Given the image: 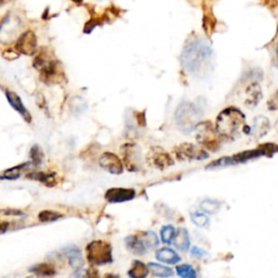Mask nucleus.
<instances>
[{
  "instance_id": "1",
  "label": "nucleus",
  "mask_w": 278,
  "mask_h": 278,
  "mask_svg": "<svg viewBox=\"0 0 278 278\" xmlns=\"http://www.w3.org/2000/svg\"><path fill=\"white\" fill-rule=\"evenodd\" d=\"M212 49L206 39L194 37L186 45L181 52L180 63L187 73L200 76L208 74L212 68Z\"/></svg>"
},
{
  "instance_id": "2",
  "label": "nucleus",
  "mask_w": 278,
  "mask_h": 278,
  "mask_svg": "<svg viewBox=\"0 0 278 278\" xmlns=\"http://www.w3.org/2000/svg\"><path fill=\"white\" fill-rule=\"evenodd\" d=\"M245 116L237 108H227L216 119V133L224 140L232 141L238 136L240 128L244 126Z\"/></svg>"
},
{
  "instance_id": "3",
  "label": "nucleus",
  "mask_w": 278,
  "mask_h": 278,
  "mask_svg": "<svg viewBox=\"0 0 278 278\" xmlns=\"http://www.w3.org/2000/svg\"><path fill=\"white\" fill-rule=\"evenodd\" d=\"M33 66L39 72L41 81L47 85L60 84L66 78L60 62L51 59L48 55V51L37 53Z\"/></svg>"
},
{
  "instance_id": "4",
  "label": "nucleus",
  "mask_w": 278,
  "mask_h": 278,
  "mask_svg": "<svg viewBox=\"0 0 278 278\" xmlns=\"http://www.w3.org/2000/svg\"><path fill=\"white\" fill-rule=\"evenodd\" d=\"M202 111L195 104L184 101L181 103L175 112V121L178 128L186 134L195 131L197 125L200 123Z\"/></svg>"
},
{
  "instance_id": "5",
  "label": "nucleus",
  "mask_w": 278,
  "mask_h": 278,
  "mask_svg": "<svg viewBox=\"0 0 278 278\" xmlns=\"http://www.w3.org/2000/svg\"><path fill=\"white\" fill-rule=\"evenodd\" d=\"M86 258L88 263L92 266L109 264L113 261L112 245L104 240H94L87 244Z\"/></svg>"
},
{
  "instance_id": "6",
  "label": "nucleus",
  "mask_w": 278,
  "mask_h": 278,
  "mask_svg": "<svg viewBox=\"0 0 278 278\" xmlns=\"http://www.w3.org/2000/svg\"><path fill=\"white\" fill-rule=\"evenodd\" d=\"M23 24L18 15L9 13L0 22V44L11 45L22 35Z\"/></svg>"
},
{
  "instance_id": "7",
  "label": "nucleus",
  "mask_w": 278,
  "mask_h": 278,
  "mask_svg": "<svg viewBox=\"0 0 278 278\" xmlns=\"http://www.w3.org/2000/svg\"><path fill=\"white\" fill-rule=\"evenodd\" d=\"M196 131V138L197 141L206 147L208 150L210 151H216L221 146L220 138H218V134L214 131V128L212 127L210 122H201L197 125L195 128Z\"/></svg>"
},
{
  "instance_id": "8",
  "label": "nucleus",
  "mask_w": 278,
  "mask_h": 278,
  "mask_svg": "<svg viewBox=\"0 0 278 278\" xmlns=\"http://www.w3.org/2000/svg\"><path fill=\"white\" fill-rule=\"evenodd\" d=\"M122 162L128 172H138L141 169V149L135 142H126L120 149Z\"/></svg>"
},
{
  "instance_id": "9",
  "label": "nucleus",
  "mask_w": 278,
  "mask_h": 278,
  "mask_svg": "<svg viewBox=\"0 0 278 278\" xmlns=\"http://www.w3.org/2000/svg\"><path fill=\"white\" fill-rule=\"evenodd\" d=\"M174 154L179 161H192V160H205L208 158V152L189 142L181 143L175 147Z\"/></svg>"
},
{
  "instance_id": "10",
  "label": "nucleus",
  "mask_w": 278,
  "mask_h": 278,
  "mask_svg": "<svg viewBox=\"0 0 278 278\" xmlns=\"http://www.w3.org/2000/svg\"><path fill=\"white\" fill-rule=\"evenodd\" d=\"M147 161L151 167L163 171L174 164L173 158L161 147H152L147 154Z\"/></svg>"
},
{
  "instance_id": "11",
  "label": "nucleus",
  "mask_w": 278,
  "mask_h": 278,
  "mask_svg": "<svg viewBox=\"0 0 278 278\" xmlns=\"http://www.w3.org/2000/svg\"><path fill=\"white\" fill-rule=\"evenodd\" d=\"M99 165L106 172L113 175H120L124 172V165L122 160L115 153L105 151L100 156Z\"/></svg>"
},
{
  "instance_id": "12",
  "label": "nucleus",
  "mask_w": 278,
  "mask_h": 278,
  "mask_svg": "<svg viewBox=\"0 0 278 278\" xmlns=\"http://www.w3.org/2000/svg\"><path fill=\"white\" fill-rule=\"evenodd\" d=\"M15 49L26 56L34 55L37 50V37L34 32L26 31L22 33L15 42Z\"/></svg>"
},
{
  "instance_id": "13",
  "label": "nucleus",
  "mask_w": 278,
  "mask_h": 278,
  "mask_svg": "<svg viewBox=\"0 0 278 278\" xmlns=\"http://www.w3.org/2000/svg\"><path fill=\"white\" fill-rule=\"evenodd\" d=\"M136 197V190L133 188L114 187L106 190L104 198L109 203H123L133 200Z\"/></svg>"
},
{
  "instance_id": "14",
  "label": "nucleus",
  "mask_w": 278,
  "mask_h": 278,
  "mask_svg": "<svg viewBox=\"0 0 278 278\" xmlns=\"http://www.w3.org/2000/svg\"><path fill=\"white\" fill-rule=\"evenodd\" d=\"M4 95H6V98L8 100L9 104L11 105L21 116L23 117L26 123H31L32 114L30 113L29 110L25 108V105L23 104V101L20 98V96L15 92H13V90H10V89L4 90Z\"/></svg>"
},
{
  "instance_id": "15",
  "label": "nucleus",
  "mask_w": 278,
  "mask_h": 278,
  "mask_svg": "<svg viewBox=\"0 0 278 278\" xmlns=\"http://www.w3.org/2000/svg\"><path fill=\"white\" fill-rule=\"evenodd\" d=\"M26 178L40 181V183L46 185L47 187H49V188L55 187L58 183L57 174L53 172L47 173V172H41V171H33V172L26 174Z\"/></svg>"
},
{
  "instance_id": "16",
  "label": "nucleus",
  "mask_w": 278,
  "mask_h": 278,
  "mask_svg": "<svg viewBox=\"0 0 278 278\" xmlns=\"http://www.w3.org/2000/svg\"><path fill=\"white\" fill-rule=\"evenodd\" d=\"M125 244L126 248L131 251L133 254L136 255H143L148 252V248L146 244L143 243L141 238L139 237V235H131L125 238Z\"/></svg>"
},
{
  "instance_id": "17",
  "label": "nucleus",
  "mask_w": 278,
  "mask_h": 278,
  "mask_svg": "<svg viewBox=\"0 0 278 278\" xmlns=\"http://www.w3.org/2000/svg\"><path fill=\"white\" fill-rule=\"evenodd\" d=\"M63 254L66 255V258L69 261V264L71 265L73 269L81 270L83 265V256H82V251L79 250L75 245L72 247H67L62 250Z\"/></svg>"
},
{
  "instance_id": "18",
  "label": "nucleus",
  "mask_w": 278,
  "mask_h": 278,
  "mask_svg": "<svg viewBox=\"0 0 278 278\" xmlns=\"http://www.w3.org/2000/svg\"><path fill=\"white\" fill-rule=\"evenodd\" d=\"M245 105L249 108H253L259 104V101L262 99V89L260 87L259 83H251L248 88L245 89Z\"/></svg>"
},
{
  "instance_id": "19",
  "label": "nucleus",
  "mask_w": 278,
  "mask_h": 278,
  "mask_svg": "<svg viewBox=\"0 0 278 278\" xmlns=\"http://www.w3.org/2000/svg\"><path fill=\"white\" fill-rule=\"evenodd\" d=\"M271 128L270 121L265 116H256L253 121V125L251 127V134H253L255 138H261L269 133Z\"/></svg>"
},
{
  "instance_id": "20",
  "label": "nucleus",
  "mask_w": 278,
  "mask_h": 278,
  "mask_svg": "<svg viewBox=\"0 0 278 278\" xmlns=\"http://www.w3.org/2000/svg\"><path fill=\"white\" fill-rule=\"evenodd\" d=\"M32 274L37 277H53L57 274V270L53 264L50 263H40L32 266L29 269Z\"/></svg>"
},
{
  "instance_id": "21",
  "label": "nucleus",
  "mask_w": 278,
  "mask_h": 278,
  "mask_svg": "<svg viewBox=\"0 0 278 278\" xmlns=\"http://www.w3.org/2000/svg\"><path fill=\"white\" fill-rule=\"evenodd\" d=\"M173 244L175 248L183 251V252L188 251L190 247V240L188 232H187L185 228H179L178 231L176 232L175 237L173 239Z\"/></svg>"
},
{
  "instance_id": "22",
  "label": "nucleus",
  "mask_w": 278,
  "mask_h": 278,
  "mask_svg": "<svg viewBox=\"0 0 278 278\" xmlns=\"http://www.w3.org/2000/svg\"><path fill=\"white\" fill-rule=\"evenodd\" d=\"M149 267L143 262L135 260L132 263L131 269L128 270L127 274L130 278H146L149 274Z\"/></svg>"
},
{
  "instance_id": "23",
  "label": "nucleus",
  "mask_w": 278,
  "mask_h": 278,
  "mask_svg": "<svg viewBox=\"0 0 278 278\" xmlns=\"http://www.w3.org/2000/svg\"><path fill=\"white\" fill-rule=\"evenodd\" d=\"M156 258L167 264H176L180 261L179 255L175 252L174 250L170 248L159 249L156 253Z\"/></svg>"
},
{
  "instance_id": "24",
  "label": "nucleus",
  "mask_w": 278,
  "mask_h": 278,
  "mask_svg": "<svg viewBox=\"0 0 278 278\" xmlns=\"http://www.w3.org/2000/svg\"><path fill=\"white\" fill-rule=\"evenodd\" d=\"M69 106L70 110L72 111V113L75 115H81L88 108L86 100L81 97V96H74L73 98H71L69 103Z\"/></svg>"
},
{
  "instance_id": "25",
  "label": "nucleus",
  "mask_w": 278,
  "mask_h": 278,
  "mask_svg": "<svg viewBox=\"0 0 278 278\" xmlns=\"http://www.w3.org/2000/svg\"><path fill=\"white\" fill-rule=\"evenodd\" d=\"M29 163H23L15 165L13 168H10L6 171H3L2 174L0 175V179H6V180H17L21 177L22 175L23 170L28 167Z\"/></svg>"
},
{
  "instance_id": "26",
  "label": "nucleus",
  "mask_w": 278,
  "mask_h": 278,
  "mask_svg": "<svg viewBox=\"0 0 278 278\" xmlns=\"http://www.w3.org/2000/svg\"><path fill=\"white\" fill-rule=\"evenodd\" d=\"M148 267H149V271L152 273V275L160 277V278H168L174 274L173 270L170 269V267L158 264V263H152V262L148 264Z\"/></svg>"
},
{
  "instance_id": "27",
  "label": "nucleus",
  "mask_w": 278,
  "mask_h": 278,
  "mask_svg": "<svg viewBox=\"0 0 278 278\" xmlns=\"http://www.w3.org/2000/svg\"><path fill=\"white\" fill-rule=\"evenodd\" d=\"M137 234L139 235V237L141 238L143 243L146 244V247L148 249H154L159 245V238L156 233H153L151 231H147V232H139Z\"/></svg>"
},
{
  "instance_id": "28",
  "label": "nucleus",
  "mask_w": 278,
  "mask_h": 278,
  "mask_svg": "<svg viewBox=\"0 0 278 278\" xmlns=\"http://www.w3.org/2000/svg\"><path fill=\"white\" fill-rule=\"evenodd\" d=\"M215 25H216V20L213 15L211 9L207 8L205 10V18H203V29H205L206 33L210 36L213 31L215 30Z\"/></svg>"
},
{
  "instance_id": "29",
  "label": "nucleus",
  "mask_w": 278,
  "mask_h": 278,
  "mask_svg": "<svg viewBox=\"0 0 278 278\" xmlns=\"http://www.w3.org/2000/svg\"><path fill=\"white\" fill-rule=\"evenodd\" d=\"M30 158H31L30 163L33 164L34 167H39V165H41L45 159V154L42 152L41 147L38 145H34L32 147L30 150Z\"/></svg>"
},
{
  "instance_id": "30",
  "label": "nucleus",
  "mask_w": 278,
  "mask_h": 278,
  "mask_svg": "<svg viewBox=\"0 0 278 278\" xmlns=\"http://www.w3.org/2000/svg\"><path fill=\"white\" fill-rule=\"evenodd\" d=\"M200 208L207 214H215L221 208V203L213 199H205L200 203Z\"/></svg>"
},
{
  "instance_id": "31",
  "label": "nucleus",
  "mask_w": 278,
  "mask_h": 278,
  "mask_svg": "<svg viewBox=\"0 0 278 278\" xmlns=\"http://www.w3.org/2000/svg\"><path fill=\"white\" fill-rule=\"evenodd\" d=\"M62 216L63 215L59 212L51 211V210H44L38 214V220L41 223H52L60 220Z\"/></svg>"
},
{
  "instance_id": "32",
  "label": "nucleus",
  "mask_w": 278,
  "mask_h": 278,
  "mask_svg": "<svg viewBox=\"0 0 278 278\" xmlns=\"http://www.w3.org/2000/svg\"><path fill=\"white\" fill-rule=\"evenodd\" d=\"M176 273L181 278H197V273L194 267L189 264L176 266Z\"/></svg>"
},
{
  "instance_id": "33",
  "label": "nucleus",
  "mask_w": 278,
  "mask_h": 278,
  "mask_svg": "<svg viewBox=\"0 0 278 278\" xmlns=\"http://www.w3.org/2000/svg\"><path fill=\"white\" fill-rule=\"evenodd\" d=\"M176 231L172 225H167L163 226L161 229V239L164 243L170 244L173 243V239L175 237Z\"/></svg>"
},
{
  "instance_id": "34",
  "label": "nucleus",
  "mask_w": 278,
  "mask_h": 278,
  "mask_svg": "<svg viewBox=\"0 0 278 278\" xmlns=\"http://www.w3.org/2000/svg\"><path fill=\"white\" fill-rule=\"evenodd\" d=\"M190 217H191V221L194 222L195 225L199 226V227H206V226H208V222H210L208 215L205 214V213L192 212L190 214Z\"/></svg>"
},
{
  "instance_id": "35",
  "label": "nucleus",
  "mask_w": 278,
  "mask_h": 278,
  "mask_svg": "<svg viewBox=\"0 0 278 278\" xmlns=\"http://www.w3.org/2000/svg\"><path fill=\"white\" fill-rule=\"evenodd\" d=\"M2 57L3 59H6L7 61H14L20 57V52L15 49H7L2 52Z\"/></svg>"
},
{
  "instance_id": "36",
  "label": "nucleus",
  "mask_w": 278,
  "mask_h": 278,
  "mask_svg": "<svg viewBox=\"0 0 278 278\" xmlns=\"http://www.w3.org/2000/svg\"><path fill=\"white\" fill-rule=\"evenodd\" d=\"M134 115H135V119H136V123H137V125L138 126H140V127H145L146 124H147V122H146V113L143 111H136L135 113H134Z\"/></svg>"
},
{
  "instance_id": "37",
  "label": "nucleus",
  "mask_w": 278,
  "mask_h": 278,
  "mask_svg": "<svg viewBox=\"0 0 278 278\" xmlns=\"http://www.w3.org/2000/svg\"><path fill=\"white\" fill-rule=\"evenodd\" d=\"M267 108L271 111H278V90L272 96V98L267 103Z\"/></svg>"
},
{
  "instance_id": "38",
  "label": "nucleus",
  "mask_w": 278,
  "mask_h": 278,
  "mask_svg": "<svg viewBox=\"0 0 278 278\" xmlns=\"http://www.w3.org/2000/svg\"><path fill=\"white\" fill-rule=\"evenodd\" d=\"M84 278H99L98 271L94 267H89L88 270L84 272Z\"/></svg>"
},
{
  "instance_id": "39",
  "label": "nucleus",
  "mask_w": 278,
  "mask_h": 278,
  "mask_svg": "<svg viewBox=\"0 0 278 278\" xmlns=\"http://www.w3.org/2000/svg\"><path fill=\"white\" fill-rule=\"evenodd\" d=\"M190 253H191L192 256H195V258H203V256L207 255L206 251H203V250H201L200 248H198V247L191 248Z\"/></svg>"
},
{
  "instance_id": "40",
  "label": "nucleus",
  "mask_w": 278,
  "mask_h": 278,
  "mask_svg": "<svg viewBox=\"0 0 278 278\" xmlns=\"http://www.w3.org/2000/svg\"><path fill=\"white\" fill-rule=\"evenodd\" d=\"M36 103H37V105H38L39 108H41L42 110H45V108H46V99L44 98V96H42L41 94H39L38 96H37Z\"/></svg>"
},
{
  "instance_id": "41",
  "label": "nucleus",
  "mask_w": 278,
  "mask_h": 278,
  "mask_svg": "<svg viewBox=\"0 0 278 278\" xmlns=\"http://www.w3.org/2000/svg\"><path fill=\"white\" fill-rule=\"evenodd\" d=\"M9 226H10L9 222H6V221L0 220V235H2V234H4V233H7V232H8V229H9Z\"/></svg>"
},
{
  "instance_id": "42",
  "label": "nucleus",
  "mask_w": 278,
  "mask_h": 278,
  "mask_svg": "<svg viewBox=\"0 0 278 278\" xmlns=\"http://www.w3.org/2000/svg\"><path fill=\"white\" fill-rule=\"evenodd\" d=\"M104 278H120V276H117V275H115V274H106Z\"/></svg>"
},
{
  "instance_id": "43",
  "label": "nucleus",
  "mask_w": 278,
  "mask_h": 278,
  "mask_svg": "<svg viewBox=\"0 0 278 278\" xmlns=\"http://www.w3.org/2000/svg\"><path fill=\"white\" fill-rule=\"evenodd\" d=\"M73 1H74V2H77V3H81V2L83 1V0H73Z\"/></svg>"
},
{
  "instance_id": "44",
  "label": "nucleus",
  "mask_w": 278,
  "mask_h": 278,
  "mask_svg": "<svg viewBox=\"0 0 278 278\" xmlns=\"http://www.w3.org/2000/svg\"><path fill=\"white\" fill-rule=\"evenodd\" d=\"M276 57H277V62H278V45H277V48H276Z\"/></svg>"
},
{
  "instance_id": "45",
  "label": "nucleus",
  "mask_w": 278,
  "mask_h": 278,
  "mask_svg": "<svg viewBox=\"0 0 278 278\" xmlns=\"http://www.w3.org/2000/svg\"><path fill=\"white\" fill-rule=\"evenodd\" d=\"M3 2H4V0H0V4L3 3Z\"/></svg>"
},
{
  "instance_id": "46",
  "label": "nucleus",
  "mask_w": 278,
  "mask_h": 278,
  "mask_svg": "<svg viewBox=\"0 0 278 278\" xmlns=\"http://www.w3.org/2000/svg\"><path fill=\"white\" fill-rule=\"evenodd\" d=\"M26 278H35V277H34L33 275H32V276H29V277H26Z\"/></svg>"
}]
</instances>
